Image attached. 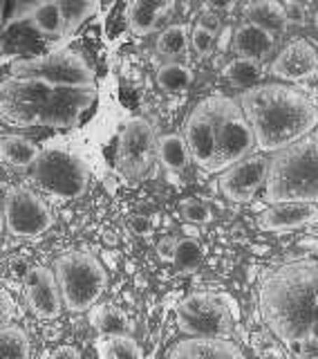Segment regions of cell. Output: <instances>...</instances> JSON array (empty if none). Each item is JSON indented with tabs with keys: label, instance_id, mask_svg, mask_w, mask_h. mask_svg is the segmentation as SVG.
Masks as SVG:
<instances>
[{
	"label": "cell",
	"instance_id": "6da1fadb",
	"mask_svg": "<svg viewBox=\"0 0 318 359\" xmlns=\"http://www.w3.org/2000/svg\"><path fill=\"white\" fill-rule=\"evenodd\" d=\"M191 160L209 173L226 171L247 160L256 146L254 130L235 99L213 95L202 99L184 121Z\"/></svg>",
	"mask_w": 318,
	"mask_h": 359
},
{
	"label": "cell",
	"instance_id": "7a4b0ae2",
	"mask_svg": "<svg viewBox=\"0 0 318 359\" xmlns=\"http://www.w3.org/2000/svg\"><path fill=\"white\" fill-rule=\"evenodd\" d=\"M260 312L280 341L307 337L318 323V261H291L267 269L260 280Z\"/></svg>",
	"mask_w": 318,
	"mask_h": 359
},
{
	"label": "cell",
	"instance_id": "3957f363",
	"mask_svg": "<svg viewBox=\"0 0 318 359\" xmlns=\"http://www.w3.org/2000/svg\"><path fill=\"white\" fill-rule=\"evenodd\" d=\"M240 108L263 153H280L318 126V106L300 88L263 83L247 88Z\"/></svg>",
	"mask_w": 318,
	"mask_h": 359
},
{
	"label": "cell",
	"instance_id": "277c9868",
	"mask_svg": "<svg viewBox=\"0 0 318 359\" xmlns=\"http://www.w3.org/2000/svg\"><path fill=\"white\" fill-rule=\"evenodd\" d=\"M95 99L97 88H63L7 76L0 90V112L7 123L20 128H72Z\"/></svg>",
	"mask_w": 318,
	"mask_h": 359
},
{
	"label": "cell",
	"instance_id": "5b68a950",
	"mask_svg": "<svg viewBox=\"0 0 318 359\" xmlns=\"http://www.w3.org/2000/svg\"><path fill=\"white\" fill-rule=\"evenodd\" d=\"M263 198L269 205H318V128L276 153L269 162Z\"/></svg>",
	"mask_w": 318,
	"mask_h": 359
},
{
	"label": "cell",
	"instance_id": "8992f818",
	"mask_svg": "<svg viewBox=\"0 0 318 359\" xmlns=\"http://www.w3.org/2000/svg\"><path fill=\"white\" fill-rule=\"evenodd\" d=\"M54 276L63 306L70 312H88L106 292L108 274L90 252H67L54 261Z\"/></svg>",
	"mask_w": 318,
	"mask_h": 359
},
{
	"label": "cell",
	"instance_id": "52a82bcc",
	"mask_svg": "<svg viewBox=\"0 0 318 359\" xmlns=\"http://www.w3.org/2000/svg\"><path fill=\"white\" fill-rule=\"evenodd\" d=\"M32 180L54 198L76 200L85 194L90 171L85 160L74 149L61 142H52L41 151L39 162L32 166Z\"/></svg>",
	"mask_w": 318,
	"mask_h": 359
},
{
	"label": "cell",
	"instance_id": "ba28073f",
	"mask_svg": "<svg viewBox=\"0 0 318 359\" xmlns=\"http://www.w3.org/2000/svg\"><path fill=\"white\" fill-rule=\"evenodd\" d=\"M11 76L63 88H97L92 65L74 50H54L34 59L16 61L11 63Z\"/></svg>",
	"mask_w": 318,
	"mask_h": 359
},
{
	"label": "cell",
	"instance_id": "9c48e42d",
	"mask_svg": "<svg viewBox=\"0 0 318 359\" xmlns=\"http://www.w3.org/2000/svg\"><path fill=\"white\" fill-rule=\"evenodd\" d=\"M226 297L195 292L177 306L179 330L193 339H231L235 314L226 306Z\"/></svg>",
	"mask_w": 318,
	"mask_h": 359
},
{
	"label": "cell",
	"instance_id": "30bf717a",
	"mask_svg": "<svg viewBox=\"0 0 318 359\" xmlns=\"http://www.w3.org/2000/svg\"><path fill=\"white\" fill-rule=\"evenodd\" d=\"M159 155V140L148 119L132 117L119 133L115 164L119 175L128 184H139L148 180Z\"/></svg>",
	"mask_w": 318,
	"mask_h": 359
},
{
	"label": "cell",
	"instance_id": "8fae6325",
	"mask_svg": "<svg viewBox=\"0 0 318 359\" xmlns=\"http://www.w3.org/2000/svg\"><path fill=\"white\" fill-rule=\"evenodd\" d=\"M5 227L16 238H34V236L45 233L54 222L52 209L41 196L25 187L9 189L5 202Z\"/></svg>",
	"mask_w": 318,
	"mask_h": 359
},
{
	"label": "cell",
	"instance_id": "7c38bea8",
	"mask_svg": "<svg viewBox=\"0 0 318 359\" xmlns=\"http://www.w3.org/2000/svg\"><path fill=\"white\" fill-rule=\"evenodd\" d=\"M269 171V160L265 157H247V160L233 164L220 175V194L231 202H249L258 189L265 184Z\"/></svg>",
	"mask_w": 318,
	"mask_h": 359
},
{
	"label": "cell",
	"instance_id": "4fadbf2b",
	"mask_svg": "<svg viewBox=\"0 0 318 359\" xmlns=\"http://www.w3.org/2000/svg\"><path fill=\"white\" fill-rule=\"evenodd\" d=\"M22 290H25V301L29 310L36 314L39 319L50 321L61 314L63 299H61L59 283H56L54 269L32 267L25 280H22Z\"/></svg>",
	"mask_w": 318,
	"mask_h": 359
},
{
	"label": "cell",
	"instance_id": "5bb4252c",
	"mask_svg": "<svg viewBox=\"0 0 318 359\" xmlns=\"http://www.w3.org/2000/svg\"><path fill=\"white\" fill-rule=\"evenodd\" d=\"M318 72V52L305 39L287 43L271 63V74L282 81H307Z\"/></svg>",
	"mask_w": 318,
	"mask_h": 359
},
{
	"label": "cell",
	"instance_id": "9a60e30c",
	"mask_svg": "<svg viewBox=\"0 0 318 359\" xmlns=\"http://www.w3.org/2000/svg\"><path fill=\"white\" fill-rule=\"evenodd\" d=\"M318 220L316 205H300V202H285V205H271L258 216V227L265 231H289Z\"/></svg>",
	"mask_w": 318,
	"mask_h": 359
},
{
	"label": "cell",
	"instance_id": "2e32d148",
	"mask_svg": "<svg viewBox=\"0 0 318 359\" xmlns=\"http://www.w3.org/2000/svg\"><path fill=\"white\" fill-rule=\"evenodd\" d=\"M168 359H247L231 339H193L186 337L173 346Z\"/></svg>",
	"mask_w": 318,
	"mask_h": 359
},
{
	"label": "cell",
	"instance_id": "e0dca14e",
	"mask_svg": "<svg viewBox=\"0 0 318 359\" xmlns=\"http://www.w3.org/2000/svg\"><path fill=\"white\" fill-rule=\"evenodd\" d=\"M173 7V3H157V0H132L126 7V22L134 36H146Z\"/></svg>",
	"mask_w": 318,
	"mask_h": 359
},
{
	"label": "cell",
	"instance_id": "ac0fdd59",
	"mask_svg": "<svg viewBox=\"0 0 318 359\" xmlns=\"http://www.w3.org/2000/svg\"><path fill=\"white\" fill-rule=\"evenodd\" d=\"M274 34L265 27H258L254 22H244V25L235 32L233 36V48L242 59H265V56L274 50Z\"/></svg>",
	"mask_w": 318,
	"mask_h": 359
},
{
	"label": "cell",
	"instance_id": "d6986e66",
	"mask_svg": "<svg viewBox=\"0 0 318 359\" xmlns=\"http://www.w3.org/2000/svg\"><path fill=\"white\" fill-rule=\"evenodd\" d=\"M41 151L32 140L22 137V135H5L3 144H0V153L3 160L11 168H32L39 162Z\"/></svg>",
	"mask_w": 318,
	"mask_h": 359
},
{
	"label": "cell",
	"instance_id": "ffe728a7",
	"mask_svg": "<svg viewBox=\"0 0 318 359\" xmlns=\"http://www.w3.org/2000/svg\"><path fill=\"white\" fill-rule=\"evenodd\" d=\"M244 16H247V22L265 27L271 34L285 29L287 25L285 7H282V3H276V0H254V3H247Z\"/></svg>",
	"mask_w": 318,
	"mask_h": 359
},
{
	"label": "cell",
	"instance_id": "44dd1931",
	"mask_svg": "<svg viewBox=\"0 0 318 359\" xmlns=\"http://www.w3.org/2000/svg\"><path fill=\"white\" fill-rule=\"evenodd\" d=\"M29 22L34 29H39L45 36H56V34H65V14L63 5L56 0H43V3H34Z\"/></svg>",
	"mask_w": 318,
	"mask_h": 359
},
{
	"label": "cell",
	"instance_id": "7402d4cb",
	"mask_svg": "<svg viewBox=\"0 0 318 359\" xmlns=\"http://www.w3.org/2000/svg\"><path fill=\"white\" fill-rule=\"evenodd\" d=\"M159 162H162L168 171H184L191 162V151L186 146L184 135L168 133L159 137Z\"/></svg>",
	"mask_w": 318,
	"mask_h": 359
},
{
	"label": "cell",
	"instance_id": "603a6c76",
	"mask_svg": "<svg viewBox=\"0 0 318 359\" xmlns=\"http://www.w3.org/2000/svg\"><path fill=\"white\" fill-rule=\"evenodd\" d=\"M92 325L104 337H123L130 332L128 317L110 303H104L92 312Z\"/></svg>",
	"mask_w": 318,
	"mask_h": 359
},
{
	"label": "cell",
	"instance_id": "cb8c5ba5",
	"mask_svg": "<svg viewBox=\"0 0 318 359\" xmlns=\"http://www.w3.org/2000/svg\"><path fill=\"white\" fill-rule=\"evenodd\" d=\"M263 74H265L263 63L256 59H242V56H237V59H233L224 67V76L229 79L233 86H240V88H254L260 79H263Z\"/></svg>",
	"mask_w": 318,
	"mask_h": 359
},
{
	"label": "cell",
	"instance_id": "d4e9b609",
	"mask_svg": "<svg viewBox=\"0 0 318 359\" xmlns=\"http://www.w3.org/2000/svg\"><path fill=\"white\" fill-rule=\"evenodd\" d=\"M101 359H144L141 346L130 334L123 337H101L99 341Z\"/></svg>",
	"mask_w": 318,
	"mask_h": 359
},
{
	"label": "cell",
	"instance_id": "484cf974",
	"mask_svg": "<svg viewBox=\"0 0 318 359\" xmlns=\"http://www.w3.org/2000/svg\"><path fill=\"white\" fill-rule=\"evenodd\" d=\"M0 348H3V359H29L32 344L27 332L20 325H3L0 332Z\"/></svg>",
	"mask_w": 318,
	"mask_h": 359
},
{
	"label": "cell",
	"instance_id": "4316f807",
	"mask_svg": "<svg viewBox=\"0 0 318 359\" xmlns=\"http://www.w3.org/2000/svg\"><path fill=\"white\" fill-rule=\"evenodd\" d=\"M157 83L164 93H170V95L186 93L193 83V72L181 63H166V65L159 67Z\"/></svg>",
	"mask_w": 318,
	"mask_h": 359
},
{
	"label": "cell",
	"instance_id": "83f0119b",
	"mask_svg": "<svg viewBox=\"0 0 318 359\" xmlns=\"http://www.w3.org/2000/svg\"><path fill=\"white\" fill-rule=\"evenodd\" d=\"M188 27L186 25H170L157 36V52L164 56H175L181 54L188 45Z\"/></svg>",
	"mask_w": 318,
	"mask_h": 359
},
{
	"label": "cell",
	"instance_id": "f1b7e54d",
	"mask_svg": "<svg viewBox=\"0 0 318 359\" xmlns=\"http://www.w3.org/2000/svg\"><path fill=\"white\" fill-rule=\"evenodd\" d=\"M65 14V34L74 32L85 18H90L99 9L97 3H83V0H70V3H61Z\"/></svg>",
	"mask_w": 318,
	"mask_h": 359
},
{
	"label": "cell",
	"instance_id": "f546056e",
	"mask_svg": "<svg viewBox=\"0 0 318 359\" xmlns=\"http://www.w3.org/2000/svg\"><path fill=\"white\" fill-rule=\"evenodd\" d=\"M202 247L198 241L193 238H181L177 241V247H175V256H173V263L179 267V269H195L200 263H202Z\"/></svg>",
	"mask_w": 318,
	"mask_h": 359
},
{
	"label": "cell",
	"instance_id": "4dcf8cb0",
	"mask_svg": "<svg viewBox=\"0 0 318 359\" xmlns=\"http://www.w3.org/2000/svg\"><path fill=\"white\" fill-rule=\"evenodd\" d=\"M179 213L186 222H193V224H207L213 220V211L204 205L202 200H193V198L181 200Z\"/></svg>",
	"mask_w": 318,
	"mask_h": 359
},
{
	"label": "cell",
	"instance_id": "1f68e13d",
	"mask_svg": "<svg viewBox=\"0 0 318 359\" xmlns=\"http://www.w3.org/2000/svg\"><path fill=\"white\" fill-rule=\"evenodd\" d=\"M191 43H193V48H195L198 54H209L211 48H213V43H215V36L213 34H209L207 29H202V27H195L191 34Z\"/></svg>",
	"mask_w": 318,
	"mask_h": 359
},
{
	"label": "cell",
	"instance_id": "d6a6232c",
	"mask_svg": "<svg viewBox=\"0 0 318 359\" xmlns=\"http://www.w3.org/2000/svg\"><path fill=\"white\" fill-rule=\"evenodd\" d=\"M282 7H285V18L289 25H303L305 22V7L300 3H296V0H287V3H282Z\"/></svg>",
	"mask_w": 318,
	"mask_h": 359
},
{
	"label": "cell",
	"instance_id": "836d02e7",
	"mask_svg": "<svg viewBox=\"0 0 318 359\" xmlns=\"http://www.w3.org/2000/svg\"><path fill=\"white\" fill-rule=\"evenodd\" d=\"M198 27L207 29L209 34H213V36H215V32L220 29V16L215 14V11H204V14L200 16V20H198Z\"/></svg>",
	"mask_w": 318,
	"mask_h": 359
},
{
	"label": "cell",
	"instance_id": "e575fe53",
	"mask_svg": "<svg viewBox=\"0 0 318 359\" xmlns=\"http://www.w3.org/2000/svg\"><path fill=\"white\" fill-rule=\"evenodd\" d=\"M175 247H177V241L173 238V236H164V238L157 243V252H159V256L164 258V261H173Z\"/></svg>",
	"mask_w": 318,
	"mask_h": 359
},
{
	"label": "cell",
	"instance_id": "d590c367",
	"mask_svg": "<svg viewBox=\"0 0 318 359\" xmlns=\"http://www.w3.org/2000/svg\"><path fill=\"white\" fill-rule=\"evenodd\" d=\"M50 359H81V353H78L74 346H59Z\"/></svg>",
	"mask_w": 318,
	"mask_h": 359
},
{
	"label": "cell",
	"instance_id": "8d00e7d4",
	"mask_svg": "<svg viewBox=\"0 0 318 359\" xmlns=\"http://www.w3.org/2000/svg\"><path fill=\"white\" fill-rule=\"evenodd\" d=\"M130 227H132L134 233H139V236H148L151 233V222H148V218H144V216L132 218L130 220Z\"/></svg>",
	"mask_w": 318,
	"mask_h": 359
},
{
	"label": "cell",
	"instance_id": "74e56055",
	"mask_svg": "<svg viewBox=\"0 0 318 359\" xmlns=\"http://www.w3.org/2000/svg\"><path fill=\"white\" fill-rule=\"evenodd\" d=\"M11 308H14V301H11L9 292L3 290V325H9L11 319Z\"/></svg>",
	"mask_w": 318,
	"mask_h": 359
},
{
	"label": "cell",
	"instance_id": "f35d334b",
	"mask_svg": "<svg viewBox=\"0 0 318 359\" xmlns=\"http://www.w3.org/2000/svg\"><path fill=\"white\" fill-rule=\"evenodd\" d=\"M260 359H285V355H282L280 351H276V348H269V351H265L263 355H260Z\"/></svg>",
	"mask_w": 318,
	"mask_h": 359
},
{
	"label": "cell",
	"instance_id": "ab89813d",
	"mask_svg": "<svg viewBox=\"0 0 318 359\" xmlns=\"http://www.w3.org/2000/svg\"><path fill=\"white\" fill-rule=\"evenodd\" d=\"M235 3H211V11L213 9H233Z\"/></svg>",
	"mask_w": 318,
	"mask_h": 359
},
{
	"label": "cell",
	"instance_id": "60d3db41",
	"mask_svg": "<svg viewBox=\"0 0 318 359\" xmlns=\"http://www.w3.org/2000/svg\"><path fill=\"white\" fill-rule=\"evenodd\" d=\"M307 337H310V339H314V341H318V323H312V325H310Z\"/></svg>",
	"mask_w": 318,
	"mask_h": 359
},
{
	"label": "cell",
	"instance_id": "b9f144b4",
	"mask_svg": "<svg viewBox=\"0 0 318 359\" xmlns=\"http://www.w3.org/2000/svg\"><path fill=\"white\" fill-rule=\"evenodd\" d=\"M314 22H316V29H318V14L314 16Z\"/></svg>",
	"mask_w": 318,
	"mask_h": 359
}]
</instances>
